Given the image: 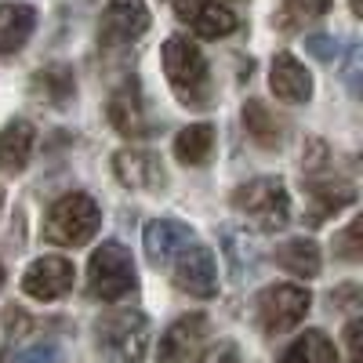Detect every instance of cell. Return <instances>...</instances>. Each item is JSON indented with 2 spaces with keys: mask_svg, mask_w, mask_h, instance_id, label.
<instances>
[{
  "mask_svg": "<svg viewBox=\"0 0 363 363\" xmlns=\"http://www.w3.org/2000/svg\"><path fill=\"white\" fill-rule=\"evenodd\" d=\"M160 58H164V73H167V84L178 95V102L203 106L211 99V69L196 44H189L186 37H167Z\"/></svg>",
  "mask_w": 363,
  "mask_h": 363,
  "instance_id": "cell-1",
  "label": "cell"
},
{
  "mask_svg": "<svg viewBox=\"0 0 363 363\" xmlns=\"http://www.w3.org/2000/svg\"><path fill=\"white\" fill-rule=\"evenodd\" d=\"M102 225V211L87 193H66L58 196L44 218V236L58 247H84L87 240H95Z\"/></svg>",
  "mask_w": 363,
  "mask_h": 363,
  "instance_id": "cell-2",
  "label": "cell"
},
{
  "mask_svg": "<svg viewBox=\"0 0 363 363\" xmlns=\"http://www.w3.org/2000/svg\"><path fill=\"white\" fill-rule=\"evenodd\" d=\"M95 338L106 359L113 363H142L149 352V320L138 309L106 313L95 327Z\"/></svg>",
  "mask_w": 363,
  "mask_h": 363,
  "instance_id": "cell-3",
  "label": "cell"
},
{
  "mask_svg": "<svg viewBox=\"0 0 363 363\" xmlns=\"http://www.w3.org/2000/svg\"><path fill=\"white\" fill-rule=\"evenodd\" d=\"M87 287L95 298L102 301H120L128 298L135 287H138V272H135V262H131V251L120 247L116 240L102 244L87 262Z\"/></svg>",
  "mask_w": 363,
  "mask_h": 363,
  "instance_id": "cell-4",
  "label": "cell"
},
{
  "mask_svg": "<svg viewBox=\"0 0 363 363\" xmlns=\"http://www.w3.org/2000/svg\"><path fill=\"white\" fill-rule=\"evenodd\" d=\"M233 207L240 215H247L265 233L284 229L291 218V196H287V186L280 178H255L247 186H240L233 193Z\"/></svg>",
  "mask_w": 363,
  "mask_h": 363,
  "instance_id": "cell-5",
  "label": "cell"
},
{
  "mask_svg": "<svg viewBox=\"0 0 363 363\" xmlns=\"http://www.w3.org/2000/svg\"><path fill=\"white\" fill-rule=\"evenodd\" d=\"M313 306V294L301 284H272L258 294V320L269 335H284L306 320Z\"/></svg>",
  "mask_w": 363,
  "mask_h": 363,
  "instance_id": "cell-6",
  "label": "cell"
},
{
  "mask_svg": "<svg viewBox=\"0 0 363 363\" xmlns=\"http://www.w3.org/2000/svg\"><path fill=\"white\" fill-rule=\"evenodd\" d=\"M207 338H211V323L203 313L182 316L164 330L157 363H200V356L207 352Z\"/></svg>",
  "mask_w": 363,
  "mask_h": 363,
  "instance_id": "cell-7",
  "label": "cell"
},
{
  "mask_svg": "<svg viewBox=\"0 0 363 363\" xmlns=\"http://www.w3.org/2000/svg\"><path fill=\"white\" fill-rule=\"evenodd\" d=\"M174 284L193 294V298H215L218 294V262L207 247L200 244H189L178 251V262H174Z\"/></svg>",
  "mask_w": 363,
  "mask_h": 363,
  "instance_id": "cell-8",
  "label": "cell"
},
{
  "mask_svg": "<svg viewBox=\"0 0 363 363\" xmlns=\"http://www.w3.org/2000/svg\"><path fill=\"white\" fill-rule=\"evenodd\" d=\"M174 11L182 22L193 26V33L203 37V40H218V37H229L236 33V11L222 0H174Z\"/></svg>",
  "mask_w": 363,
  "mask_h": 363,
  "instance_id": "cell-9",
  "label": "cell"
},
{
  "mask_svg": "<svg viewBox=\"0 0 363 363\" xmlns=\"http://www.w3.org/2000/svg\"><path fill=\"white\" fill-rule=\"evenodd\" d=\"M69 287H73V262L69 258L44 255L22 272V291L37 301H55V298L69 294Z\"/></svg>",
  "mask_w": 363,
  "mask_h": 363,
  "instance_id": "cell-10",
  "label": "cell"
},
{
  "mask_svg": "<svg viewBox=\"0 0 363 363\" xmlns=\"http://www.w3.org/2000/svg\"><path fill=\"white\" fill-rule=\"evenodd\" d=\"M149 29V8L145 0H109L102 11V44H131Z\"/></svg>",
  "mask_w": 363,
  "mask_h": 363,
  "instance_id": "cell-11",
  "label": "cell"
},
{
  "mask_svg": "<svg viewBox=\"0 0 363 363\" xmlns=\"http://www.w3.org/2000/svg\"><path fill=\"white\" fill-rule=\"evenodd\" d=\"M113 174L128 189H160L164 186V164L149 149H120L113 157Z\"/></svg>",
  "mask_w": 363,
  "mask_h": 363,
  "instance_id": "cell-12",
  "label": "cell"
},
{
  "mask_svg": "<svg viewBox=\"0 0 363 363\" xmlns=\"http://www.w3.org/2000/svg\"><path fill=\"white\" fill-rule=\"evenodd\" d=\"M269 87H272V95H277L280 102H291V106H301V102L313 99V77H309V69L301 66L294 55H287V51H277V58H272Z\"/></svg>",
  "mask_w": 363,
  "mask_h": 363,
  "instance_id": "cell-13",
  "label": "cell"
},
{
  "mask_svg": "<svg viewBox=\"0 0 363 363\" xmlns=\"http://www.w3.org/2000/svg\"><path fill=\"white\" fill-rule=\"evenodd\" d=\"M189 244H193V229L186 222H174V218H153L142 233V247H145V255H149L153 265L171 262L182 247H189Z\"/></svg>",
  "mask_w": 363,
  "mask_h": 363,
  "instance_id": "cell-14",
  "label": "cell"
},
{
  "mask_svg": "<svg viewBox=\"0 0 363 363\" xmlns=\"http://www.w3.org/2000/svg\"><path fill=\"white\" fill-rule=\"evenodd\" d=\"M349 203H356V186L345 178H327V182H313L309 186V222L320 225L330 215L345 211Z\"/></svg>",
  "mask_w": 363,
  "mask_h": 363,
  "instance_id": "cell-15",
  "label": "cell"
},
{
  "mask_svg": "<svg viewBox=\"0 0 363 363\" xmlns=\"http://www.w3.org/2000/svg\"><path fill=\"white\" fill-rule=\"evenodd\" d=\"M37 145V131L29 120H11V124L0 131V167L4 171H22L33 157Z\"/></svg>",
  "mask_w": 363,
  "mask_h": 363,
  "instance_id": "cell-16",
  "label": "cell"
},
{
  "mask_svg": "<svg viewBox=\"0 0 363 363\" xmlns=\"http://www.w3.org/2000/svg\"><path fill=\"white\" fill-rule=\"evenodd\" d=\"M37 26V11L29 4H0V55L18 51Z\"/></svg>",
  "mask_w": 363,
  "mask_h": 363,
  "instance_id": "cell-17",
  "label": "cell"
},
{
  "mask_svg": "<svg viewBox=\"0 0 363 363\" xmlns=\"http://www.w3.org/2000/svg\"><path fill=\"white\" fill-rule=\"evenodd\" d=\"M109 120L120 135H142L145 131V113H142V99H138V84L128 80L124 87L109 99Z\"/></svg>",
  "mask_w": 363,
  "mask_h": 363,
  "instance_id": "cell-18",
  "label": "cell"
},
{
  "mask_svg": "<svg viewBox=\"0 0 363 363\" xmlns=\"http://www.w3.org/2000/svg\"><path fill=\"white\" fill-rule=\"evenodd\" d=\"M277 262H280L287 272L301 277V280L320 277V265H323L316 240H306V236H294V240H287V244H280V247H277Z\"/></svg>",
  "mask_w": 363,
  "mask_h": 363,
  "instance_id": "cell-19",
  "label": "cell"
},
{
  "mask_svg": "<svg viewBox=\"0 0 363 363\" xmlns=\"http://www.w3.org/2000/svg\"><path fill=\"white\" fill-rule=\"evenodd\" d=\"M211 153H215V128L211 124H189V128H182L178 138H174V157L182 164H189V167H200L211 160Z\"/></svg>",
  "mask_w": 363,
  "mask_h": 363,
  "instance_id": "cell-20",
  "label": "cell"
},
{
  "mask_svg": "<svg viewBox=\"0 0 363 363\" xmlns=\"http://www.w3.org/2000/svg\"><path fill=\"white\" fill-rule=\"evenodd\" d=\"M280 363H338V352L323 330H306V335L284 349Z\"/></svg>",
  "mask_w": 363,
  "mask_h": 363,
  "instance_id": "cell-21",
  "label": "cell"
},
{
  "mask_svg": "<svg viewBox=\"0 0 363 363\" xmlns=\"http://www.w3.org/2000/svg\"><path fill=\"white\" fill-rule=\"evenodd\" d=\"M244 128H247V135H251L258 145H265V149L280 145V135H284V124L277 120V113H272L265 102H258V99H251V102L244 106Z\"/></svg>",
  "mask_w": 363,
  "mask_h": 363,
  "instance_id": "cell-22",
  "label": "cell"
},
{
  "mask_svg": "<svg viewBox=\"0 0 363 363\" xmlns=\"http://www.w3.org/2000/svg\"><path fill=\"white\" fill-rule=\"evenodd\" d=\"M73 73L66 66H48L33 77V95L40 102H51V106H66L73 99Z\"/></svg>",
  "mask_w": 363,
  "mask_h": 363,
  "instance_id": "cell-23",
  "label": "cell"
},
{
  "mask_svg": "<svg viewBox=\"0 0 363 363\" xmlns=\"http://www.w3.org/2000/svg\"><path fill=\"white\" fill-rule=\"evenodd\" d=\"M11 363H62V352L51 342H37V345H26L22 352H15Z\"/></svg>",
  "mask_w": 363,
  "mask_h": 363,
  "instance_id": "cell-24",
  "label": "cell"
},
{
  "mask_svg": "<svg viewBox=\"0 0 363 363\" xmlns=\"http://www.w3.org/2000/svg\"><path fill=\"white\" fill-rule=\"evenodd\" d=\"M359 236H363V218L349 222V225H345V233L335 240V247H338V255H342V258H349V262H352V258H359V255H363V251H359Z\"/></svg>",
  "mask_w": 363,
  "mask_h": 363,
  "instance_id": "cell-25",
  "label": "cell"
},
{
  "mask_svg": "<svg viewBox=\"0 0 363 363\" xmlns=\"http://www.w3.org/2000/svg\"><path fill=\"white\" fill-rule=\"evenodd\" d=\"M345 352H349V363H363V320H349V327H345Z\"/></svg>",
  "mask_w": 363,
  "mask_h": 363,
  "instance_id": "cell-26",
  "label": "cell"
},
{
  "mask_svg": "<svg viewBox=\"0 0 363 363\" xmlns=\"http://www.w3.org/2000/svg\"><path fill=\"white\" fill-rule=\"evenodd\" d=\"M287 8H291L294 15H306V18H316V15H323V11L330 8V0H287Z\"/></svg>",
  "mask_w": 363,
  "mask_h": 363,
  "instance_id": "cell-27",
  "label": "cell"
},
{
  "mask_svg": "<svg viewBox=\"0 0 363 363\" xmlns=\"http://www.w3.org/2000/svg\"><path fill=\"white\" fill-rule=\"evenodd\" d=\"M306 48H309L316 58H323V62H327V58H335V55H338V44L330 40V37H309V40H306Z\"/></svg>",
  "mask_w": 363,
  "mask_h": 363,
  "instance_id": "cell-28",
  "label": "cell"
},
{
  "mask_svg": "<svg viewBox=\"0 0 363 363\" xmlns=\"http://www.w3.org/2000/svg\"><path fill=\"white\" fill-rule=\"evenodd\" d=\"M200 363H236V345L233 342H222L218 349H211L200 356Z\"/></svg>",
  "mask_w": 363,
  "mask_h": 363,
  "instance_id": "cell-29",
  "label": "cell"
},
{
  "mask_svg": "<svg viewBox=\"0 0 363 363\" xmlns=\"http://www.w3.org/2000/svg\"><path fill=\"white\" fill-rule=\"evenodd\" d=\"M0 284H4V265H0Z\"/></svg>",
  "mask_w": 363,
  "mask_h": 363,
  "instance_id": "cell-30",
  "label": "cell"
},
{
  "mask_svg": "<svg viewBox=\"0 0 363 363\" xmlns=\"http://www.w3.org/2000/svg\"><path fill=\"white\" fill-rule=\"evenodd\" d=\"M0 207H4V193H0Z\"/></svg>",
  "mask_w": 363,
  "mask_h": 363,
  "instance_id": "cell-31",
  "label": "cell"
}]
</instances>
